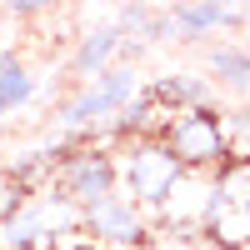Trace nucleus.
I'll use <instances>...</instances> for the list:
<instances>
[{"label": "nucleus", "mask_w": 250, "mask_h": 250, "mask_svg": "<svg viewBox=\"0 0 250 250\" xmlns=\"http://www.w3.org/2000/svg\"><path fill=\"white\" fill-rule=\"evenodd\" d=\"M145 90V75L140 70H125V65H110L100 80H90V85H75L65 100L55 105V130L75 140V135H90L95 125H105L115 110H125L130 100Z\"/></svg>", "instance_id": "nucleus-1"}, {"label": "nucleus", "mask_w": 250, "mask_h": 250, "mask_svg": "<svg viewBox=\"0 0 250 250\" xmlns=\"http://www.w3.org/2000/svg\"><path fill=\"white\" fill-rule=\"evenodd\" d=\"M185 250H195V245H185Z\"/></svg>", "instance_id": "nucleus-14"}, {"label": "nucleus", "mask_w": 250, "mask_h": 250, "mask_svg": "<svg viewBox=\"0 0 250 250\" xmlns=\"http://www.w3.org/2000/svg\"><path fill=\"white\" fill-rule=\"evenodd\" d=\"M0 150H5V125H0Z\"/></svg>", "instance_id": "nucleus-13"}, {"label": "nucleus", "mask_w": 250, "mask_h": 250, "mask_svg": "<svg viewBox=\"0 0 250 250\" xmlns=\"http://www.w3.org/2000/svg\"><path fill=\"white\" fill-rule=\"evenodd\" d=\"M25 205H30V195L20 190V185H15L10 175H0V225H10L20 210H25Z\"/></svg>", "instance_id": "nucleus-11"}, {"label": "nucleus", "mask_w": 250, "mask_h": 250, "mask_svg": "<svg viewBox=\"0 0 250 250\" xmlns=\"http://www.w3.org/2000/svg\"><path fill=\"white\" fill-rule=\"evenodd\" d=\"M55 150V180H50V190L70 205V210H90V205L100 200H110L120 195V170H115V155L110 150H95V145H70L65 140H55L50 145Z\"/></svg>", "instance_id": "nucleus-2"}, {"label": "nucleus", "mask_w": 250, "mask_h": 250, "mask_svg": "<svg viewBox=\"0 0 250 250\" xmlns=\"http://www.w3.org/2000/svg\"><path fill=\"white\" fill-rule=\"evenodd\" d=\"M35 100V70L25 65V55L15 45H0V125L20 115Z\"/></svg>", "instance_id": "nucleus-9"}, {"label": "nucleus", "mask_w": 250, "mask_h": 250, "mask_svg": "<svg viewBox=\"0 0 250 250\" xmlns=\"http://www.w3.org/2000/svg\"><path fill=\"white\" fill-rule=\"evenodd\" d=\"M80 230H85V240L105 245V250H145L150 245V225L125 195H110V200L90 205V210H80Z\"/></svg>", "instance_id": "nucleus-5"}, {"label": "nucleus", "mask_w": 250, "mask_h": 250, "mask_svg": "<svg viewBox=\"0 0 250 250\" xmlns=\"http://www.w3.org/2000/svg\"><path fill=\"white\" fill-rule=\"evenodd\" d=\"M170 25L180 45H205L220 30H240L245 5H170Z\"/></svg>", "instance_id": "nucleus-7"}, {"label": "nucleus", "mask_w": 250, "mask_h": 250, "mask_svg": "<svg viewBox=\"0 0 250 250\" xmlns=\"http://www.w3.org/2000/svg\"><path fill=\"white\" fill-rule=\"evenodd\" d=\"M145 100L170 120V115H185V110H210L220 100V90L200 70H165L155 80H145Z\"/></svg>", "instance_id": "nucleus-6"}, {"label": "nucleus", "mask_w": 250, "mask_h": 250, "mask_svg": "<svg viewBox=\"0 0 250 250\" xmlns=\"http://www.w3.org/2000/svg\"><path fill=\"white\" fill-rule=\"evenodd\" d=\"M205 80H210L215 90H230V95H245L250 85V55L240 40H215L210 50H205Z\"/></svg>", "instance_id": "nucleus-10"}, {"label": "nucleus", "mask_w": 250, "mask_h": 250, "mask_svg": "<svg viewBox=\"0 0 250 250\" xmlns=\"http://www.w3.org/2000/svg\"><path fill=\"white\" fill-rule=\"evenodd\" d=\"M75 250H105V245H95V240H80V245H75Z\"/></svg>", "instance_id": "nucleus-12"}, {"label": "nucleus", "mask_w": 250, "mask_h": 250, "mask_svg": "<svg viewBox=\"0 0 250 250\" xmlns=\"http://www.w3.org/2000/svg\"><path fill=\"white\" fill-rule=\"evenodd\" d=\"M155 140L170 150V160L180 165L185 175H190V170H220V165L230 160V135H225V115H220V105L170 115V120L160 125Z\"/></svg>", "instance_id": "nucleus-3"}, {"label": "nucleus", "mask_w": 250, "mask_h": 250, "mask_svg": "<svg viewBox=\"0 0 250 250\" xmlns=\"http://www.w3.org/2000/svg\"><path fill=\"white\" fill-rule=\"evenodd\" d=\"M120 40H125L120 25H90L85 35L75 40V50H70V75H75V85H90V80H100V75L115 65Z\"/></svg>", "instance_id": "nucleus-8"}, {"label": "nucleus", "mask_w": 250, "mask_h": 250, "mask_svg": "<svg viewBox=\"0 0 250 250\" xmlns=\"http://www.w3.org/2000/svg\"><path fill=\"white\" fill-rule=\"evenodd\" d=\"M115 170H120V185L130 195L135 210H165L175 195V185L185 180V170L170 160V150H165L160 140H135V145H125V160H115Z\"/></svg>", "instance_id": "nucleus-4"}]
</instances>
